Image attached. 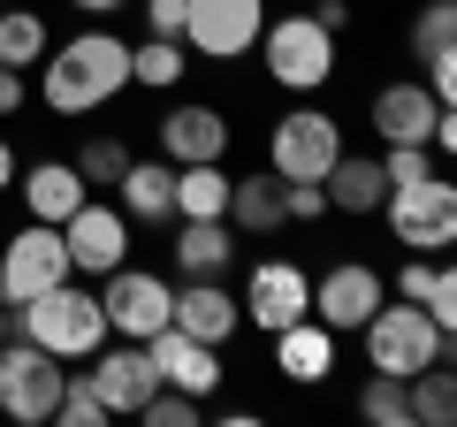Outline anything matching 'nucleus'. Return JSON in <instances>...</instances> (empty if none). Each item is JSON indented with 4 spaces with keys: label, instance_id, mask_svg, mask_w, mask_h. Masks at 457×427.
<instances>
[{
    "label": "nucleus",
    "instance_id": "f257e3e1",
    "mask_svg": "<svg viewBox=\"0 0 457 427\" xmlns=\"http://www.w3.org/2000/svg\"><path fill=\"white\" fill-rule=\"evenodd\" d=\"M114 92H130V46H122L107 23L46 46V107L54 115H92Z\"/></svg>",
    "mask_w": 457,
    "mask_h": 427
},
{
    "label": "nucleus",
    "instance_id": "f03ea898",
    "mask_svg": "<svg viewBox=\"0 0 457 427\" xmlns=\"http://www.w3.org/2000/svg\"><path fill=\"white\" fill-rule=\"evenodd\" d=\"M8 336H23V344L54 351V359H92L99 344H107V313H99V290H77V282H54V290L23 297V306H8Z\"/></svg>",
    "mask_w": 457,
    "mask_h": 427
},
{
    "label": "nucleus",
    "instance_id": "7ed1b4c3",
    "mask_svg": "<svg viewBox=\"0 0 457 427\" xmlns=\"http://www.w3.org/2000/svg\"><path fill=\"white\" fill-rule=\"evenodd\" d=\"M359 344H366V366L374 374H396V381H411L420 366H435V359H450V329H435L411 297H381L374 313H366V329H359Z\"/></svg>",
    "mask_w": 457,
    "mask_h": 427
},
{
    "label": "nucleus",
    "instance_id": "20e7f679",
    "mask_svg": "<svg viewBox=\"0 0 457 427\" xmlns=\"http://www.w3.org/2000/svg\"><path fill=\"white\" fill-rule=\"evenodd\" d=\"M381 222L404 252H450L457 237V183L450 176H420V183H389L381 191Z\"/></svg>",
    "mask_w": 457,
    "mask_h": 427
},
{
    "label": "nucleus",
    "instance_id": "39448f33",
    "mask_svg": "<svg viewBox=\"0 0 457 427\" xmlns=\"http://www.w3.org/2000/svg\"><path fill=\"white\" fill-rule=\"evenodd\" d=\"M62 359L38 344H23V336H8L0 344V420L16 427H46L54 420V397H62Z\"/></svg>",
    "mask_w": 457,
    "mask_h": 427
},
{
    "label": "nucleus",
    "instance_id": "423d86ee",
    "mask_svg": "<svg viewBox=\"0 0 457 427\" xmlns=\"http://www.w3.org/2000/svg\"><path fill=\"white\" fill-rule=\"evenodd\" d=\"M260 54H267V77H275L282 92H320V84L336 77V38H328L312 16L267 23V31H260Z\"/></svg>",
    "mask_w": 457,
    "mask_h": 427
},
{
    "label": "nucleus",
    "instance_id": "0eeeda50",
    "mask_svg": "<svg viewBox=\"0 0 457 427\" xmlns=\"http://www.w3.org/2000/svg\"><path fill=\"white\" fill-rule=\"evenodd\" d=\"M336 153H343V122L320 115V107H290L275 122V138H267V168L282 183H320Z\"/></svg>",
    "mask_w": 457,
    "mask_h": 427
},
{
    "label": "nucleus",
    "instance_id": "6e6552de",
    "mask_svg": "<svg viewBox=\"0 0 457 427\" xmlns=\"http://www.w3.org/2000/svg\"><path fill=\"white\" fill-rule=\"evenodd\" d=\"M267 31V0H183V46L206 62H237Z\"/></svg>",
    "mask_w": 457,
    "mask_h": 427
},
{
    "label": "nucleus",
    "instance_id": "1a4fd4ad",
    "mask_svg": "<svg viewBox=\"0 0 457 427\" xmlns=\"http://www.w3.org/2000/svg\"><path fill=\"white\" fill-rule=\"evenodd\" d=\"M107 290H99V313H107V336H122V344H145L153 329H168V306H176V290H168L161 275H145V267H107Z\"/></svg>",
    "mask_w": 457,
    "mask_h": 427
},
{
    "label": "nucleus",
    "instance_id": "9d476101",
    "mask_svg": "<svg viewBox=\"0 0 457 427\" xmlns=\"http://www.w3.org/2000/svg\"><path fill=\"white\" fill-rule=\"evenodd\" d=\"M54 282H69V245L54 222H31V230H16L0 245V306H23V297L54 290Z\"/></svg>",
    "mask_w": 457,
    "mask_h": 427
},
{
    "label": "nucleus",
    "instance_id": "9b49d317",
    "mask_svg": "<svg viewBox=\"0 0 457 427\" xmlns=\"http://www.w3.org/2000/svg\"><path fill=\"white\" fill-rule=\"evenodd\" d=\"M62 245H69V275H107V267L130 260V214L107 206V198H84L62 222Z\"/></svg>",
    "mask_w": 457,
    "mask_h": 427
},
{
    "label": "nucleus",
    "instance_id": "f8f14e48",
    "mask_svg": "<svg viewBox=\"0 0 457 427\" xmlns=\"http://www.w3.org/2000/svg\"><path fill=\"white\" fill-rule=\"evenodd\" d=\"M237 313H245L252 329H290V321H305L312 313V275L297 260H260L245 275V297H237Z\"/></svg>",
    "mask_w": 457,
    "mask_h": 427
},
{
    "label": "nucleus",
    "instance_id": "ddd939ff",
    "mask_svg": "<svg viewBox=\"0 0 457 427\" xmlns=\"http://www.w3.org/2000/svg\"><path fill=\"white\" fill-rule=\"evenodd\" d=\"M389 297V282L374 275L366 260H343V267H328L320 282H312V321H328L336 336H359L366 329V313Z\"/></svg>",
    "mask_w": 457,
    "mask_h": 427
},
{
    "label": "nucleus",
    "instance_id": "4468645a",
    "mask_svg": "<svg viewBox=\"0 0 457 427\" xmlns=\"http://www.w3.org/2000/svg\"><path fill=\"white\" fill-rule=\"evenodd\" d=\"M228 153V115L206 107V99H176L161 115V161L168 168H191V161H221Z\"/></svg>",
    "mask_w": 457,
    "mask_h": 427
},
{
    "label": "nucleus",
    "instance_id": "2eb2a0df",
    "mask_svg": "<svg viewBox=\"0 0 457 427\" xmlns=\"http://www.w3.org/2000/svg\"><path fill=\"white\" fill-rule=\"evenodd\" d=\"M145 359H153V374H161L168 389H191V397H213V381H221V344H198L176 321L145 336Z\"/></svg>",
    "mask_w": 457,
    "mask_h": 427
},
{
    "label": "nucleus",
    "instance_id": "dca6fc26",
    "mask_svg": "<svg viewBox=\"0 0 457 427\" xmlns=\"http://www.w3.org/2000/svg\"><path fill=\"white\" fill-rule=\"evenodd\" d=\"M435 122H442V99L427 92V84H381L374 92V130H381V146H427L435 138Z\"/></svg>",
    "mask_w": 457,
    "mask_h": 427
},
{
    "label": "nucleus",
    "instance_id": "f3484780",
    "mask_svg": "<svg viewBox=\"0 0 457 427\" xmlns=\"http://www.w3.org/2000/svg\"><path fill=\"white\" fill-rule=\"evenodd\" d=\"M92 359H99V351H92ZM92 389H99V405H107V412H130V420H137V405L161 389V374H153L145 344H114L107 359L92 366Z\"/></svg>",
    "mask_w": 457,
    "mask_h": 427
},
{
    "label": "nucleus",
    "instance_id": "a211bd4d",
    "mask_svg": "<svg viewBox=\"0 0 457 427\" xmlns=\"http://www.w3.org/2000/svg\"><path fill=\"white\" fill-rule=\"evenodd\" d=\"M176 267H183V282H228V267H237V230H228V214L183 222L176 230Z\"/></svg>",
    "mask_w": 457,
    "mask_h": 427
},
{
    "label": "nucleus",
    "instance_id": "6ab92c4d",
    "mask_svg": "<svg viewBox=\"0 0 457 427\" xmlns=\"http://www.w3.org/2000/svg\"><path fill=\"white\" fill-rule=\"evenodd\" d=\"M275 374H290L297 389H312V381L336 374V329L328 321H290V329H275Z\"/></svg>",
    "mask_w": 457,
    "mask_h": 427
},
{
    "label": "nucleus",
    "instance_id": "aec40b11",
    "mask_svg": "<svg viewBox=\"0 0 457 427\" xmlns=\"http://www.w3.org/2000/svg\"><path fill=\"white\" fill-rule=\"evenodd\" d=\"M168 321H176L183 336H198V344H228L237 336V297H228V282H183L176 306H168Z\"/></svg>",
    "mask_w": 457,
    "mask_h": 427
},
{
    "label": "nucleus",
    "instance_id": "412c9836",
    "mask_svg": "<svg viewBox=\"0 0 457 427\" xmlns=\"http://www.w3.org/2000/svg\"><path fill=\"white\" fill-rule=\"evenodd\" d=\"M290 222V183L275 176V168H260V176H237L228 183V230H245V237H267Z\"/></svg>",
    "mask_w": 457,
    "mask_h": 427
},
{
    "label": "nucleus",
    "instance_id": "4be33fe9",
    "mask_svg": "<svg viewBox=\"0 0 457 427\" xmlns=\"http://www.w3.org/2000/svg\"><path fill=\"white\" fill-rule=\"evenodd\" d=\"M16 183H23V206H31V222H54V230H62L69 214L84 206V176L69 161H38V168H16Z\"/></svg>",
    "mask_w": 457,
    "mask_h": 427
},
{
    "label": "nucleus",
    "instance_id": "5701e85b",
    "mask_svg": "<svg viewBox=\"0 0 457 427\" xmlns=\"http://www.w3.org/2000/svg\"><path fill=\"white\" fill-rule=\"evenodd\" d=\"M320 191H328V206H343V214H374L381 191H389V176H381V161L336 153V161H328V176H320Z\"/></svg>",
    "mask_w": 457,
    "mask_h": 427
},
{
    "label": "nucleus",
    "instance_id": "b1692460",
    "mask_svg": "<svg viewBox=\"0 0 457 427\" xmlns=\"http://www.w3.org/2000/svg\"><path fill=\"white\" fill-rule=\"evenodd\" d=\"M114 191H122V214L130 222H168L176 214V168L168 161H130Z\"/></svg>",
    "mask_w": 457,
    "mask_h": 427
},
{
    "label": "nucleus",
    "instance_id": "393cba45",
    "mask_svg": "<svg viewBox=\"0 0 457 427\" xmlns=\"http://www.w3.org/2000/svg\"><path fill=\"white\" fill-rule=\"evenodd\" d=\"M176 214H183V222L228 214V176H221V161H191V168H176Z\"/></svg>",
    "mask_w": 457,
    "mask_h": 427
},
{
    "label": "nucleus",
    "instance_id": "a878e982",
    "mask_svg": "<svg viewBox=\"0 0 457 427\" xmlns=\"http://www.w3.org/2000/svg\"><path fill=\"white\" fill-rule=\"evenodd\" d=\"M191 77V54H183V38H145V46H130V84H145V92H168V84Z\"/></svg>",
    "mask_w": 457,
    "mask_h": 427
},
{
    "label": "nucleus",
    "instance_id": "bb28decb",
    "mask_svg": "<svg viewBox=\"0 0 457 427\" xmlns=\"http://www.w3.org/2000/svg\"><path fill=\"white\" fill-rule=\"evenodd\" d=\"M46 62V16L0 8V69H38Z\"/></svg>",
    "mask_w": 457,
    "mask_h": 427
},
{
    "label": "nucleus",
    "instance_id": "cd10ccee",
    "mask_svg": "<svg viewBox=\"0 0 457 427\" xmlns=\"http://www.w3.org/2000/svg\"><path fill=\"white\" fill-rule=\"evenodd\" d=\"M457 8L450 0H427L420 8V23H411V54H420V69H450L457 62Z\"/></svg>",
    "mask_w": 457,
    "mask_h": 427
},
{
    "label": "nucleus",
    "instance_id": "c85d7f7f",
    "mask_svg": "<svg viewBox=\"0 0 457 427\" xmlns=\"http://www.w3.org/2000/svg\"><path fill=\"white\" fill-rule=\"evenodd\" d=\"M411 420L420 427H450L457 420V381H450V366H420V374H411Z\"/></svg>",
    "mask_w": 457,
    "mask_h": 427
},
{
    "label": "nucleus",
    "instance_id": "c756f323",
    "mask_svg": "<svg viewBox=\"0 0 457 427\" xmlns=\"http://www.w3.org/2000/svg\"><path fill=\"white\" fill-rule=\"evenodd\" d=\"M359 420H374V427H411V381H396V374H366V389H359Z\"/></svg>",
    "mask_w": 457,
    "mask_h": 427
},
{
    "label": "nucleus",
    "instance_id": "7c9ffc66",
    "mask_svg": "<svg viewBox=\"0 0 457 427\" xmlns=\"http://www.w3.org/2000/svg\"><path fill=\"white\" fill-rule=\"evenodd\" d=\"M69 168L84 176V191H114V183H122V168H130V146H122V138H84Z\"/></svg>",
    "mask_w": 457,
    "mask_h": 427
},
{
    "label": "nucleus",
    "instance_id": "2f4dec72",
    "mask_svg": "<svg viewBox=\"0 0 457 427\" xmlns=\"http://www.w3.org/2000/svg\"><path fill=\"white\" fill-rule=\"evenodd\" d=\"M137 420H145V427H198V420H206V397L168 389V381H161V389H153L145 405H137Z\"/></svg>",
    "mask_w": 457,
    "mask_h": 427
},
{
    "label": "nucleus",
    "instance_id": "473e14b6",
    "mask_svg": "<svg viewBox=\"0 0 457 427\" xmlns=\"http://www.w3.org/2000/svg\"><path fill=\"white\" fill-rule=\"evenodd\" d=\"M54 420H62V427H99V420H114V412L99 405L92 374H69V381H62V397H54Z\"/></svg>",
    "mask_w": 457,
    "mask_h": 427
},
{
    "label": "nucleus",
    "instance_id": "72a5a7b5",
    "mask_svg": "<svg viewBox=\"0 0 457 427\" xmlns=\"http://www.w3.org/2000/svg\"><path fill=\"white\" fill-rule=\"evenodd\" d=\"M381 176H389V183L435 176V146H389V153H381Z\"/></svg>",
    "mask_w": 457,
    "mask_h": 427
},
{
    "label": "nucleus",
    "instance_id": "f704fd0d",
    "mask_svg": "<svg viewBox=\"0 0 457 427\" xmlns=\"http://www.w3.org/2000/svg\"><path fill=\"white\" fill-rule=\"evenodd\" d=\"M145 23L153 38H183V0H145Z\"/></svg>",
    "mask_w": 457,
    "mask_h": 427
},
{
    "label": "nucleus",
    "instance_id": "c9c22d12",
    "mask_svg": "<svg viewBox=\"0 0 457 427\" xmlns=\"http://www.w3.org/2000/svg\"><path fill=\"white\" fill-rule=\"evenodd\" d=\"M328 214V191L320 183H290V222H320Z\"/></svg>",
    "mask_w": 457,
    "mask_h": 427
},
{
    "label": "nucleus",
    "instance_id": "e433bc0d",
    "mask_svg": "<svg viewBox=\"0 0 457 427\" xmlns=\"http://www.w3.org/2000/svg\"><path fill=\"white\" fill-rule=\"evenodd\" d=\"M23 99H31L23 69H0V115H23Z\"/></svg>",
    "mask_w": 457,
    "mask_h": 427
},
{
    "label": "nucleus",
    "instance_id": "4c0bfd02",
    "mask_svg": "<svg viewBox=\"0 0 457 427\" xmlns=\"http://www.w3.org/2000/svg\"><path fill=\"white\" fill-rule=\"evenodd\" d=\"M312 23H320L328 38H343V23H351V8H343V0H312Z\"/></svg>",
    "mask_w": 457,
    "mask_h": 427
},
{
    "label": "nucleus",
    "instance_id": "58836bf2",
    "mask_svg": "<svg viewBox=\"0 0 457 427\" xmlns=\"http://www.w3.org/2000/svg\"><path fill=\"white\" fill-rule=\"evenodd\" d=\"M69 8H77V16H92V23H99V16H114V8H130V0H69Z\"/></svg>",
    "mask_w": 457,
    "mask_h": 427
},
{
    "label": "nucleus",
    "instance_id": "ea45409f",
    "mask_svg": "<svg viewBox=\"0 0 457 427\" xmlns=\"http://www.w3.org/2000/svg\"><path fill=\"white\" fill-rule=\"evenodd\" d=\"M0 191H16V153H8V138H0Z\"/></svg>",
    "mask_w": 457,
    "mask_h": 427
},
{
    "label": "nucleus",
    "instance_id": "a19ab883",
    "mask_svg": "<svg viewBox=\"0 0 457 427\" xmlns=\"http://www.w3.org/2000/svg\"><path fill=\"white\" fill-rule=\"evenodd\" d=\"M0 344H8V306H0Z\"/></svg>",
    "mask_w": 457,
    "mask_h": 427
},
{
    "label": "nucleus",
    "instance_id": "79ce46f5",
    "mask_svg": "<svg viewBox=\"0 0 457 427\" xmlns=\"http://www.w3.org/2000/svg\"><path fill=\"white\" fill-rule=\"evenodd\" d=\"M0 8H8V0H0Z\"/></svg>",
    "mask_w": 457,
    "mask_h": 427
}]
</instances>
